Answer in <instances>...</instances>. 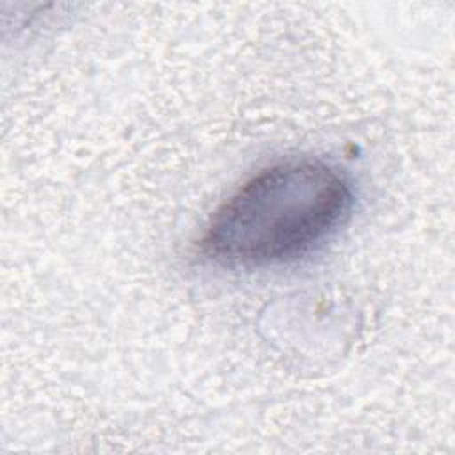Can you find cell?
Here are the masks:
<instances>
[{
	"mask_svg": "<svg viewBox=\"0 0 455 455\" xmlns=\"http://www.w3.org/2000/svg\"><path fill=\"white\" fill-rule=\"evenodd\" d=\"M355 196L338 167L288 160L245 181L212 215L199 252L226 267L299 259L331 240L350 219Z\"/></svg>",
	"mask_w": 455,
	"mask_h": 455,
	"instance_id": "1",
	"label": "cell"
}]
</instances>
